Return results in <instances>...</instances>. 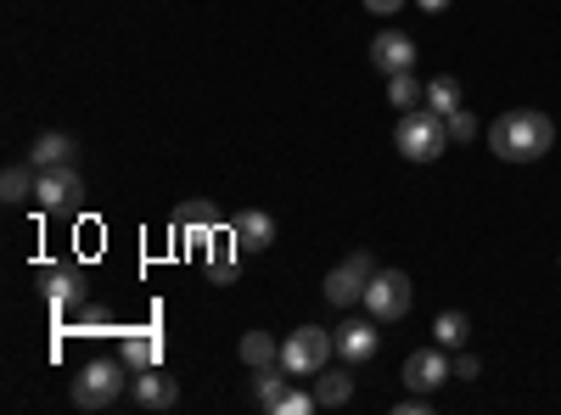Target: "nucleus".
Listing matches in <instances>:
<instances>
[{
  "label": "nucleus",
  "mask_w": 561,
  "mask_h": 415,
  "mask_svg": "<svg viewBox=\"0 0 561 415\" xmlns=\"http://www.w3.org/2000/svg\"><path fill=\"white\" fill-rule=\"evenodd\" d=\"M230 237H237L242 253H264V247L275 242V219H270L264 208H248V214L230 219Z\"/></svg>",
  "instance_id": "obj_12"
},
{
  "label": "nucleus",
  "mask_w": 561,
  "mask_h": 415,
  "mask_svg": "<svg viewBox=\"0 0 561 415\" xmlns=\"http://www.w3.org/2000/svg\"><path fill=\"white\" fill-rule=\"evenodd\" d=\"M427 107H433V113H444V118L460 107V79H455V73H438V79H427Z\"/></svg>",
  "instance_id": "obj_22"
},
{
  "label": "nucleus",
  "mask_w": 561,
  "mask_h": 415,
  "mask_svg": "<svg viewBox=\"0 0 561 415\" xmlns=\"http://www.w3.org/2000/svg\"><path fill=\"white\" fill-rule=\"evenodd\" d=\"M237 354H242V365H253V371H270V365H280V343H275L270 332H248Z\"/></svg>",
  "instance_id": "obj_17"
},
{
  "label": "nucleus",
  "mask_w": 561,
  "mask_h": 415,
  "mask_svg": "<svg viewBox=\"0 0 561 415\" xmlns=\"http://www.w3.org/2000/svg\"><path fill=\"white\" fill-rule=\"evenodd\" d=\"M444 124H449V141H460V147H466V141H478V118L466 113V107H455Z\"/></svg>",
  "instance_id": "obj_25"
},
{
  "label": "nucleus",
  "mask_w": 561,
  "mask_h": 415,
  "mask_svg": "<svg viewBox=\"0 0 561 415\" xmlns=\"http://www.w3.org/2000/svg\"><path fill=\"white\" fill-rule=\"evenodd\" d=\"M449 377H455V365L444 359L438 343H433V348H415V354L404 359V388H410V393H438Z\"/></svg>",
  "instance_id": "obj_7"
},
{
  "label": "nucleus",
  "mask_w": 561,
  "mask_h": 415,
  "mask_svg": "<svg viewBox=\"0 0 561 415\" xmlns=\"http://www.w3.org/2000/svg\"><path fill=\"white\" fill-rule=\"evenodd\" d=\"M73 152H79V147H73V135L45 129L39 141L28 147V163H34V169H62V163H73Z\"/></svg>",
  "instance_id": "obj_14"
},
{
  "label": "nucleus",
  "mask_w": 561,
  "mask_h": 415,
  "mask_svg": "<svg viewBox=\"0 0 561 415\" xmlns=\"http://www.w3.org/2000/svg\"><path fill=\"white\" fill-rule=\"evenodd\" d=\"M39 281H45V298L57 303V314H68L79 298H84V275L73 264H57V269H39Z\"/></svg>",
  "instance_id": "obj_13"
},
{
  "label": "nucleus",
  "mask_w": 561,
  "mask_h": 415,
  "mask_svg": "<svg viewBox=\"0 0 561 415\" xmlns=\"http://www.w3.org/2000/svg\"><path fill=\"white\" fill-rule=\"evenodd\" d=\"M287 377H293L287 365H270V371H259V404H264V410H280V399L293 393Z\"/></svg>",
  "instance_id": "obj_23"
},
{
  "label": "nucleus",
  "mask_w": 561,
  "mask_h": 415,
  "mask_svg": "<svg viewBox=\"0 0 561 415\" xmlns=\"http://www.w3.org/2000/svg\"><path fill=\"white\" fill-rule=\"evenodd\" d=\"M309 410H320V404H314V393H287L275 415H309Z\"/></svg>",
  "instance_id": "obj_26"
},
{
  "label": "nucleus",
  "mask_w": 561,
  "mask_h": 415,
  "mask_svg": "<svg viewBox=\"0 0 561 415\" xmlns=\"http://www.w3.org/2000/svg\"><path fill=\"white\" fill-rule=\"evenodd\" d=\"M79 197H84V186H79V169H73V163H62V169H39L34 203H39L45 214H57V208L79 203Z\"/></svg>",
  "instance_id": "obj_9"
},
{
  "label": "nucleus",
  "mask_w": 561,
  "mask_h": 415,
  "mask_svg": "<svg viewBox=\"0 0 561 415\" xmlns=\"http://www.w3.org/2000/svg\"><path fill=\"white\" fill-rule=\"evenodd\" d=\"M348 399H354L348 371H320V382H314V404H320V410H337V404H348Z\"/></svg>",
  "instance_id": "obj_19"
},
{
  "label": "nucleus",
  "mask_w": 561,
  "mask_h": 415,
  "mask_svg": "<svg viewBox=\"0 0 561 415\" xmlns=\"http://www.w3.org/2000/svg\"><path fill=\"white\" fill-rule=\"evenodd\" d=\"M129 399H135L140 410H174V404H180V382L163 377L158 365H147V371L129 382Z\"/></svg>",
  "instance_id": "obj_10"
},
{
  "label": "nucleus",
  "mask_w": 561,
  "mask_h": 415,
  "mask_svg": "<svg viewBox=\"0 0 561 415\" xmlns=\"http://www.w3.org/2000/svg\"><path fill=\"white\" fill-rule=\"evenodd\" d=\"M404 7V0H365V12H377V18H393Z\"/></svg>",
  "instance_id": "obj_29"
},
{
  "label": "nucleus",
  "mask_w": 561,
  "mask_h": 415,
  "mask_svg": "<svg viewBox=\"0 0 561 415\" xmlns=\"http://www.w3.org/2000/svg\"><path fill=\"white\" fill-rule=\"evenodd\" d=\"M466 337H472V320H466L460 309H444V314L433 320V343H438V348H466Z\"/></svg>",
  "instance_id": "obj_18"
},
{
  "label": "nucleus",
  "mask_w": 561,
  "mask_h": 415,
  "mask_svg": "<svg viewBox=\"0 0 561 415\" xmlns=\"http://www.w3.org/2000/svg\"><path fill=\"white\" fill-rule=\"evenodd\" d=\"M370 62H377L382 73H404L415 68V39L404 28H382L377 39H370Z\"/></svg>",
  "instance_id": "obj_11"
},
{
  "label": "nucleus",
  "mask_w": 561,
  "mask_h": 415,
  "mask_svg": "<svg viewBox=\"0 0 561 415\" xmlns=\"http://www.w3.org/2000/svg\"><path fill=\"white\" fill-rule=\"evenodd\" d=\"M124 359H129V371H147V365L163 359V343H158L152 332H129V337H124Z\"/></svg>",
  "instance_id": "obj_20"
},
{
  "label": "nucleus",
  "mask_w": 561,
  "mask_h": 415,
  "mask_svg": "<svg viewBox=\"0 0 561 415\" xmlns=\"http://www.w3.org/2000/svg\"><path fill=\"white\" fill-rule=\"evenodd\" d=\"M415 7H421V12H433V18H438V12L449 7V0H415Z\"/></svg>",
  "instance_id": "obj_30"
},
{
  "label": "nucleus",
  "mask_w": 561,
  "mask_h": 415,
  "mask_svg": "<svg viewBox=\"0 0 561 415\" xmlns=\"http://www.w3.org/2000/svg\"><path fill=\"white\" fill-rule=\"evenodd\" d=\"M393 147H399L410 163H438V158L449 152V124H444V113L410 107V113L399 118V129H393Z\"/></svg>",
  "instance_id": "obj_2"
},
{
  "label": "nucleus",
  "mask_w": 561,
  "mask_h": 415,
  "mask_svg": "<svg viewBox=\"0 0 561 415\" xmlns=\"http://www.w3.org/2000/svg\"><path fill=\"white\" fill-rule=\"evenodd\" d=\"M370 275H377V258L370 253H354V258H343L332 275H325V303H337V309H354V303H365V287H370Z\"/></svg>",
  "instance_id": "obj_6"
},
{
  "label": "nucleus",
  "mask_w": 561,
  "mask_h": 415,
  "mask_svg": "<svg viewBox=\"0 0 561 415\" xmlns=\"http://www.w3.org/2000/svg\"><path fill=\"white\" fill-rule=\"evenodd\" d=\"M230 247H237V237H230ZM230 247H208V269H214V281H237V253Z\"/></svg>",
  "instance_id": "obj_24"
},
{
  "label": "nucleus",
  "mask_w": 561,
  "mask_h": 415,
  "mask_svg": "<svg viewBox=\"0 0 561 415\" xmlns=\"http://www.w3.org/2000/svg\"><path fill=\"white\" fill-rule=\"evenodd\" d=\"M427 410H433V399H427V393H415V399L393 404V415H427Z\"/></svg>",
  "instance_id": "obj_28"
},
{
  "label": "nucleus",
  "mask_w": 561,
  "mask_h": 415,
  "mask_svg": "<svg viewBox=\"0 0 561 415\" xmlns=\"http://www.w3.org/2000/svg\"><path fill=\"white\" fill-rule=\"evenodd\" d=\"M410 275L404 269H377V275H370V287H365V314L370 320H382V326H388V320H404L410 314Z\"/></svg>",
  "instance_id": "obj_5"
},
{
  "label": "nucleus",
  "mask_w": 561,
  "mask_h": 415,
  "mask_svg": "<svg viewBox=\"0 0 561 415\" xmlns=\"http://www.w3.org/2000/svg\"><path fill=\"white\" fill-rule=\"evenodd\" d=\"M174 219H180V230H185V242H214V230L225 224L214 203H180Z\"/></svg>",
  "instance_id": "obj_15"
},
{
  "label": "nucleus",
  "mask_w": 561,
  "mask_h": 415,
  "mask_svg": "<svg viewBox=\"0 0 561 415\" xmlns=\"http://www.w3.org/2000/svg\"><path fill=\"white\" fill-rule=\"evenodd\" d=\"M415 102H427V84H415V73H388V107H415Z\"/></svg>",
  "instance_id": "obj_21"
},
{
  "label": "nucleus",
  "mask_w": 561,
  "mask_h": 415,
  "mask_svg": "<svg viewBox=\"0 0 561 415\" xmlns=\"http://www.w3.org/2000/svg\"><path fill=\"white\" fill-rule=\"evenodd\" d=\"M124 365L129 359H90L73 377V404L79 410H113L124 399Z\"/></svg>",
  "instance_id": "obj_4"
},
{
  "label": "nucleus",
  "mask_w": 561,
  "mask_h": 415,
  "mask_svg": "<svg viewBox=\"0 0 561 415\" xmlns=\"http://www.w3.org/2000/svg\"><path fill=\"white\" fill-rule=\"evenodd\" d=\"M332 354H337V332H325V326H298L280 343V365H287L293 377H320L325 365H332Z\"/></svg>",
  "instance_id": "obj_3"
},
{
  "label": "nucleus",
  "mask_w": 561,
  "mask_h": 415,
  "mask_svg": "<svg viewBox=\"0 0 561 415\" xmlns=\"http://www.w3.org/2000/svg\"><path fill=\"white\" fill-rule=\"evenodd\" d=\"M382 320H343V326H337V359L343 365H365V359H377V348H382Z\"/></svg>",
  "instance_id": "obj_8"
},
{
  "label": "nucleus",
  "mask_w": 561,
  "mask_h": 415,
  "mask_svg": "<svg viewBox=\"0 0 561 415\" xmlns=\"http://www.w3.org/2000/svg\"><path fill=\"white\" fill-rule=\"evenodd\" d=\"M455 377H460V382H478V377H483V359H478V354H460V359H455Z\"/></svg>",
  "instance_id": "obj_27"
},
{
  "label": "nucleus",
  "mask_w": 561,
  "mask_h": 415,
  "mask_svg": "<svg viewBox=\"0 0 561 415\" xmlns=\"http://www.w3.org/2000/svg\"><path fill=\"white\" fill-rule=\"evenodd\" d=\"M489 147L505 163H534V158H545L556 147V124L545 113H534V107H511V113H500L489 124Z\"/></svg>",
  "instance_id": "obj_1"
},
{
  "label": "nucleus",
  "mask_w": 561,
  "mask_h": 415,
  "mask_svg": "<svg viewBox=\"0 0 561 415\" xmlns=\"http://www.w3.org/2000/svg\"><path fill=\"white\" fill-rule=\"evenodd\" d=\"M34 186H39V169L34 163H12L7 174H0V197H7L12 208H23L34 197Z\"/></svg>",
  "instance_id": "obj_16"
}]
</instances>
